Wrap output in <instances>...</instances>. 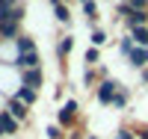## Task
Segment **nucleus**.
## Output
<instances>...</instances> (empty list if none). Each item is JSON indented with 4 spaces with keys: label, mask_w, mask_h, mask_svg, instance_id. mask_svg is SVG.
<instances>
[{
    "label": "nucleus",
    "mask_w": 148,
    "mask_h": 139,
    "mask_svg": "<svg viewBox=\"0 0 148 139\" xmlns=\"http://www.w3.org/2000/svg\"><path fill=\"white\" fill-rule=\"evenodd\" d=\"M42 83V74H39V68H27L24 71V86H27V89H33L36 92V86Z\"/></svg>",
    "instance_id": "1"
},
{
    "label": "nucleus",
    "mask_w": 148,
    "mask_h": 139,
    "mask_svg": "<svg viewBox=\"0 0 148 139\" xmlns=\"http://www.w3.org/2000/svg\"><path fill=\"white\" fill-rule=\"evenodd\" d=\"M15 62H18L24 71H27V68H36V65H39V53H36V50H30V53H21Z\"/></svg>",
    "instance_id": "2"
},
{
    "label": "nucleus",
    "mask_w": 148,
    "mask_h": 139,
    "mask_svg": "<svg viewBox=\"0 0 148 139\" xmlns=\"http://www.w3.org/2000/svg\"><path fill=\"white\" fill-rule=\"evenodd\" d=\"M15 118L9 116V112H0V133H15Z\"/></svg>",
    "instance_id": "3"
},
{
    "label": "nucleus",
    "mask_w": 148,
    "mask_h": 139,
    "mask_svg": "<svg viewBox=\"0 0 148 139\" xmlns=\"http://www.w3.org/2000/svg\"><path fill=\"white\" fill-rule=\"evenodd\" d=\"M9 116H12V118H24V116H27V110H24V104H21L18 98L9 101Z\"/></svg>",
    "instance_id": "4"
},
{
    "label": "nucleus",
    "mask_w": 148,
    "mask_h": 139,
    "mask_svg": "<svg viewBox=\"0 0 148 139\" xmlns=\"http://www.w3.org/2000/svg\"><path fill=\"white\" fill-rule=\"evenodd\" d=\"M0 33H3V36H15V33H18V21H15V18L0 21Z\"/></svg>",
    "instance_id": "5"
},
{
    "label": "nucleus",
    "mask_w": 148,
    "mask_h": 139,
    "mask_svg": "<svg viewBox=\"0 0 148 139\" xmlns=\"http://www.w3.org/2000/svg\"><path fill=\"white\" fill-rule=\"evenodd\" d=\"M98 95H101V101H113V98H116V83L107 80V83L101 86V92H98Z\"/></svg>",
    "instance_id": "6"
},
{
    "label": "nucleus",
    "mask_w": 148,
    "mask_h": 139,
    "mask_svg": "<svg viewBox=\"0 0 148 139\" xmlns=\"http://www.w3.org/2000/svg\"><path fill=\"white\" fill-rule=\"evenodd\" d=\"M74 110H77V104H74V101H68V104L62 107V112H59V121H71V116H74Z\"/></svg>",
    "instance_id": "7"
},
{
    "label": "nucleus",
    "mask_w": 148,
    "mask_h": 139,
    "mask_svg": "<svg viewBox=\"0 0 148 139\" xmlns=\"http://www.w3.org/2000/svg\"><path fill=\"white\" fill-rule=\"evenodd\" d=\"M145 21H148L145 12H130V24H133V30H136V27H145Z\"/></svg>",
    "instance_id": "8"
},
{
    "label": "nucleus",
    "mask_w": 148,
    "mask_h": 139,
    "mask_svg": "<svg viewBox=\"0 0 148 139\" xmlns=\"http://www.w3.org/2000/svg\"><path fill=\"white\" fill-rule=\"evenodd\" d=\"M18 50H21V53H30V50H36V47H33V39L21 36V39H18Z\"/></svg>",
    "instance_id": "9"
},
{
    "label": "nucleus",
    "mask_w": 148,
    "mask_h": 139,
    "mask_svg": "<svg viewBox=\"0 0 148 139\" xmlns=\"http://www.w3.org/2000/svg\"><path fill=\"white\" fill-rule=\"evenodd\" d=\"M18 101H21V104H33V101H36V92H33V89H21V92H18Z\"/></svg>",
    "instance_id": "10"
},
{
    "label": "nucleus",
    "mask_w": 148,
    "mask_h": 139,
    "mask_svg": "<svg viewBox=\"0 0 148 139\" xmlns=\"http://www.w3.org/2000/svg\"><path fill=\"white\" fill-rule=\"evenodd\" d=\"M130 59H133V65H145V62H148V53H145V50H133Z\"/></svg>",
    "instance_id": "11"
},
{
    "label": "nucleus",
    "mask_w": 148,
    "mask_h": 139,
    "mask_svg": "<svg viewBox=\"0 0 148 139\" xmlns=\"http://www.w3.org/2000/svg\"><path fill=\"white\" fill-rule=\"evenodd\" d=\"M133 42L145 45V42H148V30H145V27H136V30H133Z\"/></svg>",
    "instance_id": "12"
},
{
    "label": "nucleus",
    "mask_w": 148,
    "mask_h": 139,
    "mask_svg": "<svg viewBox=\"0 0 148 139\" xmlns=\"http://www.w3.org/2000/svg\"><path fill=\"white\" fill-rule=\"evenodd\" d=\"M127 6H130L133 12H145V9H148V0H130Z\"/></svg>",
    "instance_id": "13"
},
{
    "label": "nucleus",
    "mask_w": 148,
    "mask_h": 139,
    "mask_svg": "<svg viewBox=\"0 0 148 139\" xmlns=\"http://www.w3.org/2000/svg\"><path fill=\"white\" fill-rule=\"evenodd\" d=\"M104 42H107V36H104L101 30H95V33H92V45H104Z\"/></svg>",
    "instance_id": "14"
},
{
    "label": "nucleus",
    "mask_w": 148,
    "mask_h": 139,
    "mask_svg": "<svg viewBox=\"0 0 148 139\" xmlns=\"http://www.w3.org/2000/svg\"><path fill=\"white\" fill-rule=\"evenodd\" d=\"M86 62H98V47H89V50H86Z\"/></svg>",
    "instance_id": "15"
},
{
    "label": "nucleus",
    "mask_w": 148,
    "mask_h": 139,
    "mask_svg": "<svg viewBox=\"0 0 148 139\" xmlns=\"http://www.w3.org/2000/svg\"><path fill=\"white\" fill-rule=\"evenodd\" d=\"M71 45H74L71 39H62V45H59V53H68V50H71Z\"/></svg>",
    "instance_id": "16"
},
{
    "label": "nucleus",
    "mask_w": 148,
    "mask_h": 139,
    "mask_svg": "<svg viewBox=\"0 0 148 139\" xmlns=\"http://www.w3.org/2000/svg\"><path fill=\"white\" fill-rule=\"evenodd\" d=\"M83 6H86V12H89V15H95V3H92V0H83Z\"/></svg>",
    "instance_id": "17"
},
{
    "label": "nucleus",
    "mask_w": 148,
    "mask_h": 139,
    "mask_svg": "<svg viewBox=\"0 0 148 139\" xmlns=\"http://www.w3.org/2000/svg\"><path fill=\"white\" fill-rule=\"evenodd\" d=\"M119 139H130V136H127V130H121V133H119Z\"/></svg>",
    "instance_id": "18"
},
{
    "label": "nucleus",
    "mask_w": 148,
    "mask_h": 139,
    "mask_svg": "<svg viewBox=\"0 0 148 139\" xmlns=\"http://www.w3.org/2000/svg\"><path fill=\"white\" fill-rule=\"evenodd\" d=\"M145 53H148V50H145Z\"/></svg>",
    "instance_id": "19"
}]
</instances>
